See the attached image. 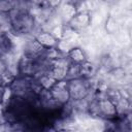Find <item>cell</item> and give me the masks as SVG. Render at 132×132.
I'll list each match as a JSON object with an SVG mask.
<instances>
[{"instance_id":"1","label":"cell","mask_w":132,"mask_h":132,"mask_svg":"<svg viewBox=\"0 0 132 132\" xmlns=\"http://www.w3.org/2000/svg\"><path fill=\"white\" fill-rule=\"evenodd\" d=\"M31 2L16 1L14 8L9 12L11 21V33L20 37H34L41 30L30 12Z\"/></svg>"},{"instance_id":"2","label":"cell","mask_w":132,"mask_h":132,"mask_svg":"<svg viewBox=\"0 0 132 132\" xmlns=\"http://www.w3.org/2000/svg\"><path fill=\"white\" fill-rule=\"evenodd\" d=\"M67 89L69 92L71 101H79L90 98L95 91L96 77L92 79H86L82 77H77L74 79L66 80Z\"/></svg>"},{"instance_id":"3","label":"cell","mask_w":132,"mask_h":132,"mask_svg":"<svg viewBox=\"0 0 132 132\" xmlns=\"http://www.w3.org/2000/svg\"><path fill=\"white\" fill-rule=\"evenodd\" d=\"M22 55L16 44L15 35L12 33H1L0 34V58L2 61L7 60L13 56Z\"/></svg>"},{"instance_id":"4","label":"cell","mask_w":132,"mask_h":132,"mask_svg":"<svg viewBox=\"0 0 132 132\" xmlns=\"http://www.w3.org/2000/svg\"><path fill=\"white\" fill-rule=\"evenodd\" d=\"M98 101L99 116L100 119L105 122H111L118 118V110L116 103L108 99L105 95H96L93 94Z\"/></svg>"},{"instance_id":"5","label":"cell","mask_w":132,"mask_h":132,"mask_svg":"<svg viewBox=\"0 0 132 132\" xmlns=\"http://www.w3.org/2000/svg\"><path fill=\"white\" fill-rule=\"evenodd\" d=\"M70 65V62L66 58V56H62L57 60L52 61L51 69L48 71V74L55 78L57 81H62L65 80L66 74H67V69Z\"/></svg>"},{"instance_id":"6","label":"cell","mask_w":132,"mask_h":132,"mask_svg":"<svg viewBox=\"0 0 132 132\" xmlns=\"http://www.w3.org/2000/svg\"><path fill=\"white\" fill-rule=\"evenodd\" d=\"M48 92L52 99L59 105H65L70 101V96L67 89L66 80L57 81V84Z\"/></svg>"},{"instance_id":"7","label":"cell","mask_w":132,"mask_h":132,"mask_svg":"<svg viewBox=\"0 0 132 132\" xmlns=\"http://www.w3.org/2000/svg\"><path fill=\"white\" fill-rule=\"evenodd\" d=\"M72 30L81 33L91 27V15L88 11H79L66 24Z\"/></svg>"},{"instance_id":"8","label":"cell","mask_w":132,"mask_h":132,"mask_svg":"<svg viewBox=\"0 0 132 132\" xmlns=\"http://www.w3.org/2000/svg\"><path fill=\"white\" fill-rule=\"evenodd\" d=\"M58 14L64 24H67L77 12L74 1H61L60 6L57 9Z\"/></svg>"},{"instance_id":"9","label":"cell","mask_w":132,"mask_h":132,"mask_svg":"<svg viewBox=\"0 0 132 132\" xmlns=\"http://www.w3.org/2000/svg\"><path fill=\"white\" fill-rule=\"evenodd\" d=\"M34 38H35V40H36L44 50L56 47V46H57V43H58V39H56L48 31H45V30H40V31H38V32L35 34Z\"/></svg>"},{"instance_id":"10","label":"cell","mask_w":132,"mask_h":132,"mask_svg":"<svg viewBox=\"0 0 132 132\" xmlns=\"http://www.w3.org/2000/svg\"><path fill=\"white\" fill-rule=\"evenodd\" d=\"M98 65L91 61V60H87L84 63L79 64V73H80V77L86 78V79H92L94 77H96L97 73H98Z\"/></svg>"},{"instance_id":"11","label":"cell","mask_w":132,"mask_h":132,"mask_svg":"<svg viewBox=\"0 0 132 132\" xmlns=\"http://www.w3.org/2000/svg\"><path fill=\"white\" fill-rule=\"evenodd\" d=\"M66 58L68 59V61L72 64H81L85 61L88 60V56L85 52V50L81 46H74L67 55Z\"/></svg>"},{"instance_id":"12","label":"cell","mask_w":132,"mask_h":132,"mask_svg":"<svg viewBox=\"0 0 132 132\" xmlns=\"http://www.w3.org/2000/svg\"><path fill=\"white\" fill-rule=\"evenodd\" d=\"M102 27H103V30L105 31V33L109 36H114L121 29L118 19L114 16H111L109 14H107V16L105 18Z\"/></svg>"},{"instance_id":"13","label":"cell","mask_w":132,"mask_h":132,"mask_svg":"<svg viewBox=\"0 0 132 132\" xmlns=\"http://www.w3.org/2000/svg\"><path fill=\"white\" fill-rule=\"evenodd\" d=\"M34 78L37 80L40 88L42 90H45V91H50L57 84V80L55 78H53L48 73L40 74V75H38L37 77H34Z\"/></svg>"},{"instance_id":"14","label":"cell","mask_w":132,"mask_h":132,"mask_svg":"<svg viewBox=\"0 0 132 132\" xmlns=\"http://www.w3.org/2000/svg\"><path fill=\"white\" fill-rule=\"evenodd\" d=\"M0 33H11V21L9 12L0 11Z\"/></svg>"},{"instance_id":"15","label":"cell","mask_w":132,"mask_h":132,"mask_svg":"<svg viewBox=\"0 0 132 132\" xmlns=\"http://www.w3.org/2000/svg\"><path fill=\"white\" fill-rule=\"evenodd\" d=\"M77 77H80L79 65L70 63L69 67L67 69V74H66L65 80H70V79H74V78H77Z\"/></svg>"},{"instance_id":"16","label":"cell","mask_w":132,"mask_h":132,"mask_svg":"<svg viewBox=\"0 0 132 132\" xmlns=\"http://www.w3.org/2000/svg\"><path fill=\"white\" fill-rule=\"evenodd\" d=\"M16 1H9V0H0V11L3 12H10L14 6Z\"/></svg>"},{"instance_id":"17","label":"cell","mask_w":132,"mask_h":132,"mask_svg":"<svg viewBox=\"0 0 132 132\" xmlns=\"http://www.w3.org/2000/svg\"><path fill=\"white\" fill-rule=\"evenodd\" d=\"M5 70V65H4V62L2 61V59L0 58V73L3 72Z\"/></svg>"},{"instance_id":"18","label":"cell","mask_w":132,"mask_h":132,"mask_svg":"<svg viewBox=\"0 0 132 132\" xmlns=\"http://www.w3.org/2000/svg\"><path fill=\"white\" fill-rule=\"evenodd\" d=\"M3 92L4 88H0V104H3Z\"/></svg>"},{"instance_id":"19","label":"cell","mask_w":132,"mask_h":132,"mask_svg":"<svg viewBox=\"0 0 132 132\" xmlns=\"http://www.w3.org/2000/svg\"><path fill=\"white\" fill-rule=\"evenodd\" d=\"M57 132H70V131H68L66 129H63V128H60V129L57 130Z\"/></svg>"},{"instance_id":"20","label":"cell","mask_w":132,"mask_h":132,"mask_svg":"<svg viewBox=\"0 0 132 132\" xmlns=\"http://www.w3.org/2000/svg\"><path fill=\"white\" fill-rule=\"evenodd\" d=\"M0 88H2V87H1V81H0Z\"/></svg>"},{"instance_id":"21","label":"cell","mask_w":132,"mask_h":132,"mask_svg":"<svg viewBox=\"0 0 132 132\" xmlns=\"http://www.w3.org/2000/svg\"><path fill=\"white\" fill-rule=\"evenodd\" d=\"M0 34H1V33H0Z\"/></svg>"}]
</instances>
